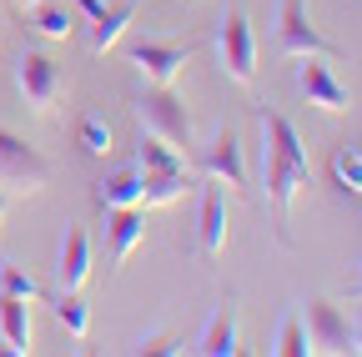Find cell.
<instances>
[{"label":"cell","instance_id":"cell-1","mask_svg":"<svg viewBox=\"0 0 362 357\" xmlns=\"http://www.w3.org/2000/svg\"><path fill=\"white\" fill-rule=\"evenodd\" d=\"M262 136H267V146H262V187H267V201H272V211H277V221L287 227L292 201L307 187V176H312L307 146L297 136V126L287 116H277V111H262Z\"/></svg>","mask_w":362,"mask_h":357},{"label":"cell","instance_id":"cell-2","mask_svg":"<svg viewBox=\"0 0 362 357\" xmlns=\"http://www.w3.org/2000/svg\"><path fill=\"white\" fill-rule=\"evenodd\" d=\"M216 61H221V71L237 86L257 81V30H252V21L242 11L221 16V25H216Z\"/></svg>","mask_w":362,"mask_h":357},{"label":"cell","instance_id":"cell-3","mask_svg":"<svg viewBox=\"0 0 362 357\" xmlns=\"http://www.w3.org/2000/svg\"><path fill=\"white\" fill-rule=\"evenodd\" d=\"M16 86H21V96H25L30 111H51V106L61 101V91H66L56 61L40 56V51H25V56L16 61Z\"/></svg>","mask_w":362,"mask_h":357},{"label":"cell","instance_id":"cell-4","mask_svg":"<svg viewBox=\"0 0 362 357\" xmlns=\"http://www.w3.org/2000/svg\"><path fill=\"white\" fill-rule=\"evenodd\" d=\"M136 111H141V126L146 131H156V136H166L176 146L192 136V116H187V106L171 96V86H151V91L136 101Z\"/></svg>","mask_w":362,"mask_h":357},{"label":"cell","instance_id":"cell-5","mask_svg":"<svg viewBox=\"0 0 362 357\" xmlns=\"http://www.w3.org/2000/svg\"><path fill=\"white\" fill-rule=\"evenodd\" d=\"M45 176H51L45 156L0 126V187H25L30 192V187H45Z\"/></svg>","mask_w":362,"mask_h":357},{"label":"cell","instance_id":"cell-6","mask_svg":"<svg viewBox=\"0 0 362 357\" xmlns=\"http://www.w3.org/2000/svg\"><path fill=\"white\" fill-rule=\"evenodd\" d=\"M297 91L307 96V106L327 111V116H342V111H347V86L332 76V66H322V56H302V66H297Z\"/></svg>","mask_w":362,"mask_h":357},{"label":"cell","instance_id":"cell-7","mask_svg":"<svg viewBox=\"0 0 362 357\" xmlns=\"http://www.w3.org/2000/svg\"><path fill=\"white\" fill-rule=\"evenodd\" d=\"M277 46L287 51V56H337L322 35L312 30V21H307V11H302V0H282V16H277Z\"/></svg>","mask_w":362,"mask_h":357},{"label":"cell","instance_id":"cell-8","mask_svg":"<svg viewBox=\"0 0 362 357\" xmlns=\"http://www.w3.org/2000/svg\"><path fill=\"white\" fill-rule=\"evenodd\" d=\"M307 347L312 352H352V322L332 302H307Z\"/></svg>","mask_w":362,"mask_h":357},{"label":"cell","instance_id":"cell-9","mask_svg":"<svg viewBox=\"0 0 362 357\" xmlns=\"http://www.w3.org/2000/svg\"><path fill=\"white\" fill-rule=\"evenodd\" d=\"M131 66L151 86H171L181 76V66H187V46H176V40H146V46H131Z\"/></svg>","mask_w":362,"mask_h":357},{"label":"cell","instance_id":"cell-10","mask_svg":"<svg viewBox=\"0 0 362 357\" xmlns=\"http://www.w3.org/2000/svg\"><path fill=\"white\" fill-rule=\"evenodd\" d=\"M106 237H111V262L126 267V262L136 257V247L146 242V216H141V206H116V211H106Z\"/></svg>","mask_w":362,"mask_h":357},{"label":"cell","instance_id":"cell-11","mask_svg":"<svg viewBox=\"0 0 362 357\" xmlns=\"http://www.w3.org/2000/svg\"><path fill=\"white\" fill-rule=\"evenodd\" d=\"M202 171L211 182H226V187H247V166H242V141L232 131H216V141L206 146L202 156Z\"/></svg>","mask_w":362,"mask_h":357},{"label":"cell","instance_id":"cell-12","mask_svg":"<svg viewBox=\"0 0 362 357\" xmlns=\"http://www.w3.org/2000/svg\"><path fill=\"white\" fill-rule=\"evenodd\" d=\"M86 277H90V242L81 227H66L61 257H56V282H61V292H81Z\"/></svg>","mask_w":362,"mask_h":357},{"label":"cell","instance_id":"cell-13","mask_svg":"<svg viewBox=\"0 0 362 357\" xmlns=\"http://www.w3.org/2000/svg\"><path fill=\"white\" fill-rule=\"evenodd\" d=\"M141 192H146V171H141V166H121V171L106 176V182H96V206H101V211L141 206Z\"/></svg>","mask_w":362,"mask_h":357},{"label":"cell","instance_id":"cell-14","mask_svg":"<svg viewBox=\"0 0 362 357\" xmlns=\"http://www.w3.org/2000/svg\"><path fill=\"white\" fill-rule=\"evenodd\" d=\"M202 257H221L226 252V197L221 187H206L202 192Z\"/></svg>","mask_w":362,"mask_h":357},{"label":"cell","instance_id":"cell-15","mask_svg":"<svg viewBox=\"0 0 362 357\" xmlns=\"http://www.w3.org/2000/svg\"><path fill=\"white\" fill-rule=\"evenodd\" d=\"M0 337H6V352H30V302L0 292Z\"/></svg>","mask_w":362,"mask_h":357},{"label":"cell","instance_id":"cell-16","mask_svg":"<svg viewBox=\"0 0 362 357\" xmlns=\"http://www.w3.org/2000/svg\"><path fill=\"white\" fill-rule=\"evenodd\" d=\"M136 166L141 171H187V151L176 141L156 136V131H141V141H136Z\"/></svg>","mask_w":362,"mask_h":357},{"label":"cell","instance_id":"cell-17","mask_svg":"<svg viewBox=\"0 0 362 357\" xmlns=\"http://www.w3.org/2000/svg\"><path fill=\"white\" fill-rule=\"evenodd\" d=\"M237 307L232 302H221L216 312H211V322H206V332H202V352L206 357H232L237 352Z\"/></svg>","mask_w":362,"mask_h":357},{"label":"cell","instance_id":"cell-18","mask_svg":"<svg viewBox=\"0 0 362 357\" xmlns=\"http://www.w3.org/2000/svg\"><path fill=\"white\" fill-rule=\"evenodd\" d=\"M136 6H141V0H116V6L101 16V21H90V51L96 56H106L116 40H121V30L136 21Z\"/></svg>","mask_w":362,"mask_h":357},{"label":"cell","instance_id":"cell-19","mask_svg":"<svg viewBox=\"0 0 362 357\" xmlns=\"http://www.w3.org/2000/svg\"><path fill=\"white\" fill-rule=\"evenodd\" d=\"M327 171H332V187L342 197H362V146H337Z\"/></svg>","mask_w":362,"mask_h":357},{"label":"cell","instance_id":"cell-20","mask_svg":"<svg viewBox=\"0 0 362 357\" xmlns=\"http://www.w3.org/2000/svg\"><path fill=\"white\" fill-rule=\"evenodd\" d=\"M181 197H187V171H146L141 206H171Z\"/></svg>","mask_w":362,"mask_h":357},{"label":"cell","instance_id":"cell-21","mask_svg":"<svg viewBox=\"0 0 362 357\" xmlns=\"http://www.w3.org/2000/svg\"><path fill=\"white\" fill-rule=\"evenodd\" d=\"M30 21H35V30L45 35V40H66L76 25H71V16L61 11V6H51V0H35L30 6Z\"/></svg>","mask_w":362,"mask_h":357},{"label":"cell","instance_id":"cell-22","mask_svg":"<svg viewBox=\"0 0 362 357\" xmlns=\"http://www.w3.org/2000/svg\"><path fill=\"white\" fill-rule=\"evenodd\" d=\"M56 317L66 322L71 337H86V332H90V312H86L81 292H61V297H56Z\"/></svg>","mask_w":362,"mask_h":357},{"label":"cell","instance_id":"cell-23","mask_svg":"<svg viewBox=\"0 0 362 357\" xmlns=\"http://www.w3.org/2000/svg\"><path fill=\"white\" fill-rule=\"evenodd\" d=\"M272 352H282V357H307L312 347H307V327L297 322V317H287L282 327H277V347Z\"/></svg>","mask_w":362,"mask_h":357},{"label":"cell","instance_id":"cell-24","mask_svg":"<svg viewBox=\"0 0 362 357\" xmlns=\"http://www.w3.org/2000/svg\"><path fill=\"white\" fill-rule=\"evenodd\" d=\"M81 151H90V156H106L111 151V126L101 116H86L81 121Z\"/></svg>","mask_w":362,"mask_h":357},{"label":"cell","instance_id":"cell-25","mask_svg":"<svg viewBox=\"0 0 362 357\" xmlns=\"http://www.w3.org/2000/svg\"><path fill=\"white\" fill-rule=\"evenodd\" d=\"M0 292H11V297H25V302H40V287L30 272H21V267H0Z\"/></svg>","mask_w":362,"mask_h":357},{"label":"cell","instance_id":"cell-26","mask_svg":"<svg viewBox=\"0 0 362 357\" xmlns=\"http://www.w3.org/2000/svg\"><path fill=\"white\" fill-rule=\"evenodd\" d=\"M76 6H81L90 21H101V16H106V0H76Z\"/></svg>","mask_w":362,"mask_h":357},{"label":"cell","instance_id":"cell-27","mask_svg":"<svg viewBox=\"0 0 362 357\" xmlns=\"http://www.w3.org/2000/svg\"><path fill=\"white\" fill-rule=\"evenodd\" d=\"M352 352H362V327H352Z\"/></svg>","mask_w":362,"mask_h":357},{"label":"cell","instance_id":"cell-28","mask_svg":"<svg viewBox=\"0 0 362 357\" xmlns=\"http://www.w3.org/2000/svg\"><path fill=\"white\" fill-rule=\"evenodd\" d=\"M6 206H11V201H6V192H0V216H6Z\"/></svg>","mask_w":362,"mask_h":357},{"label":"cell","instance_id":"cell-29","mask_svg":"<svg viewBox=\"0 0 362 357\" xmlns=\"http://www.w3.org/2000/svg\"><path fill=\"white\" fill-rule=\"evenodd\" d=\"M16 6H25V11H30V6H35V0H16Z\"/></svg>","mask_w":362,"mask_h":357},{"label":"cell","instance_id":"cell-30","mask_svg":"<svg viewBox=\"0 0 362 357\" xmlns=\"http://www.w3.org/2000/svg\"><path fill=\"white\" fill-rule=\"evenodd\" d=\"M357 297H362V277H357Z\"/></svg>","mask_w":362,"mask_h":357}]
</instances>
